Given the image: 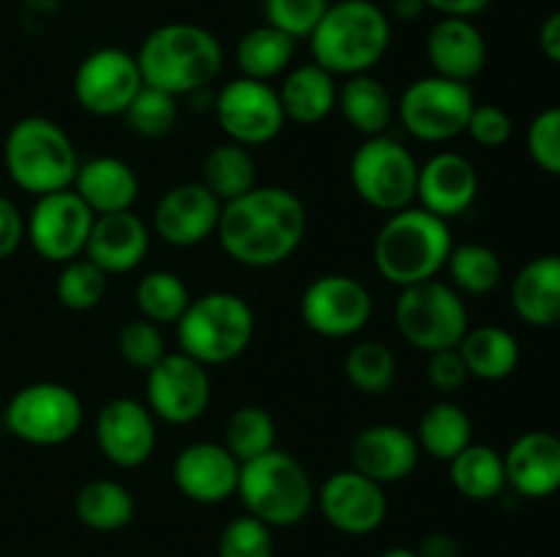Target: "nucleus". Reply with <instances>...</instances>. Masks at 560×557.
<instances>
[{"label":"nucleus","mask_w":560,"mask_h":557,"mask_svg":"<svg viewBox=\"0 0 560 557\" xmlns=\"http://www.w3.org/2000/svg\"><path fill=\"white\" fill-rule=\"evenodd\" d=\"M304 200L284 186H255L222 205L217 238L224 254L244 268H273L299 251L306 238Z\"/></svg>","instance_id":"nucleus-1"},{"label":"nucleus","mask_w":560,"mask_h":557,"mask_svg":"<svg viewBox=\"0 0 560 557\" xmlns=\"http://www.w3.org/2000/svg\"><path fill=\"white\" fill-rule=\"evenodd\" d=\"M135 58L145 85L178 98L195 96L217 82L224 66V49L208 27L167 22L148 33Z\"/></svg>","instance_id":"nucleus-2"},{"label":"nucleus","mask_w":560,"mask_h":557,"mask_svg":"<svg viewBox=\"0 0 560 557\" xmlns=\"http://www.w3.org/2000/svg\"><path fill=\"white\" fill-rule=\"evenodd\" d=\"M392 47V20L375 0H337L310 36L312 63L334 76L370 74Z\"/></svg>","instance_id":"nucleus-3"},{"label":"nucleus","mask_w":560,"mask_h":557,"mask_svg":"<svg viewBox=\"0 0 560 557\" xmlns=\"http://www.w3.org/2000/svg\"><path fill=\"white\" fill-rule=\"evenodd\" d=\"M452 249L454 238L446 218L410 205L388 213L375 235L372 260L388 284L402 289L435 278L446 268Z\"/></svg>","instance_id":"nucleus-4"},{"label":"nucleus","mask_w":560,"mask_h":557,"mask_svg":"<svg viewBox=\"0 0 560 557\" xmlns=\"http://www.w3.org/2000/svg\"><path fill=\"white\" fill-rule=\"evenodd\" d=\"M3 164L16 189L44 197L71 189L80 156L63 126L42 115H27L5 134Z\"/></svg>","instance_id":"nucleus-5"},{"label":"nucleus","mask_w":560,"mask_h":557,"mask_svg":"<svg viewBox=\"0 0 560 557\" xmlns=\"http://www.w3.org/2000/svg\"><path fill=\"white\" fill-rule=\"evenodd\" d=\"M255 331L257 322L249 300L228 289L191 298L175 322L178 349L202 366H222L244 355Z\"/></svg>","instance_id":"nucleus-6"},{"label":"nucleus","mask_w":560,"mask_h":557,"mask_svg":"<svg viewBox=\"0 0 560 557\" xmlns=\"http://www.w3.org/2000/svg\"><path fill=\"white\" fill-rule=\"evenodd\" d=\"M235 495L244 502L246 513L266 522L271 530L304 522L317 497L304 464L279 448L241 464Z\"/></svg>","instance_id":"nucleus-7"},{"label":"nucleus","mask_w":560,"mask_h":557,"mask_svg":"<svg viewBox=\"0 0 560 557\" xmlns=\"http://www.w3.org/2000/svg\"><path fill=\"white\" fill-rule=\"evenodd\" d=\"M394 320L399 336L427 355L459 347L470 328L463 295L441 278L402 287L394 306Z\"/></svg>","instance_id":"nucleus-8"},{"label":"nucleus","mask_w":560,"mask_h":557,"mask_svg":"<svg viewBox=\"0 0 560 557\" xmlns=\"http://www.w3.org/2000/svg\"><path fill=\"white\" fill-rule=\"evenodd\" d=\"M419 162L394 137H366L350 158V186L361 202L383 213H397L416 202Z\"/></svg>","instance_id":"nucleus-9"},{"label":"nucleus","mask_w":560,"mask_h":557,"mask_svg":"<svg viewBox=\"0 0 560 557\" xmlns=\"http://www.w3.org/2000/svg\"><path fill=\"white\" fill-rule=\"evenodd\" d=\"M85 420V407L77 391L63 382H31L9 399L3 426L27 446L52 448L69 442Z\"/></svg>","instance_id":"nucleus-10"},{"label":"nucleus","mask_w":560,"mask_h":557,"mask_svg":"<svg viewBox=\"0 0 560 557\" xmlns=\"http://www.w3.org/2000/svg\"><path fill=\"white\" fill-rule=\"evenodd\" d=\"M474 107L476 96L468 82L430 74L405 87L397 102V118L413 140L441 145L465 134Z\"/></svg>","instance_id":"nucleus-11"},{"label":"nucleus","mask_w":560,"mask_h":557,"mask_svg":"<svg viewBox=\"0 0 560 557\" xmlns=\"http://www.w3.org/2000/svg\"><path fill=\"white\" fill-rule=\"evenodd\" d=\"M96 213L74 189L36 197L25 218V240L42 260L63 265L85 254Z\"/></svg>","instance_id":"nucleus-12"},{"label":"nucleus","mask_w":560,"mask_h":557,"mask_svg":"<svg viewBox=\"0 0 560 557\" xmlns=\"http://www.w3.org/2000/svg\"><path fill=\"white\" fill-rule=\"evenodd\" d=\"M145 404L153 418L173 426L195 424L211 404L208 366L186 353H167L145 371Z\"/></svg>","instance_id":"nucleus-13"},{"label":"nucleus","mask_w":560,"mask_h":557,"mask_svg":"<svg viewBox=\"0 0 560 557\" xmlns=\"http://www.w3.org/2000/svg\"><path fill=\"white\" fill-rule=\"evenodd\" d=\"M213 112L228 140L244 147L268 145L282 134L288 123L277 87L271 82L249 80V76L230 80L217 93Z\"/></svg>","instance_id":"nucleus-14"},{"label":"nucleus","mask_w":560,"mask_h":557,"mask_svg":"<svg viewBox=\"0 0 560 557\" xmlns=\"http://www.w3.org/2000/svg\"><path fill=\"white\" fill-rule=\"evenodd\" d=\"M301 320L323 339H348L366 328L375 300L364 282L348 273H326L306 284L301 295Z\"/></svg>","instance_id":"nucleus-15"},{"label":"nucleus","mask_w":560,"mask_h":557,"mask_svg":"<svg viewBox=\"0 0 560 557\" xmlns=\"http://www.w3.org/2000/svg\"><path fill=\"white\" fill-rule=\"evenodd\" d=\"M142 85L145 82H142L137 58L120 47L93 49L77 66L74 82H71L77 104L96 118L124 115Z\"/></svg>","instance_id":"nucleus-16"},{"label":"nucleus","mask_w":560,"mask_h":557,"mask_svg":"<svg viewBox=\"0 0 560 557\" xmlns=\"http://www.w3.org/2000/svg\"><path fill=\"white\" fill-rule=\"evenodd\" d=\"M317 506L334 530L345 535H370L386 522L388 497L383 484L359 470H337L323 481Z\"/></svg>","instance_id":"nucleus-17"},{"label":"nucleus","mask_w":560,"mask_h":557,"mask_svg":"<svg viewBox=\"0 0 560 557\" xmlns=\"http://www.w3.org/2000/svg\"><path fill=\"white\" fill-rule=\"evenodd\" d=\"M93 435H96V446L107 462L120 470H135L153 457L156 418L145 402L129 396L109 399L98 410Z\"/></svg>","instance_id":"nucleus-18"},{"label":"nucleus","mask_w":560,"mask_h":557,"mask_svg":"<svg viewBox=\"0 0 560 557\" xmlns=\"http://www.w3.org/2000/svg\"><path fill=\"white\" fill-rule=\"evenodd\" d=\"M222 200L202 180H189L164 191L153 211V233L170 246L189 249L217 235Z\"/></svg>","instance_id":"nucleus-19"},{"label":"nucleus","mask_w":560,"mask_h":557,"mask_svg":"<svg viewBox=\"0 0 560 557\" xmlns=\"http://www.w3.org/2000/svg\"><path fill=\"white\" fill-rule=\"evenodd\" d=\"M241 462L222 442L200 440L180 448L173 462V481L180 495L200 506H217L238 491Z\"/></svg>","instance_id":"nucleus-20"},{"label":"nucleus","mask_w":560,"mask_h":557,"mask_svg":"<svg viewBox=\"0 0 560 557\" xmlns=\"http://www.w3.org/2000/svg\"><path fill=\"white\" fill-rule=\"evenodd\" d=\"M479 197V173L463 153L441 151L419 164L416 200L419 208L435 213L438 218H457L474 208Z\"/></svg>","instance_id":"nucleus-21"},{"label":"nucleus","mask_w":560,"mask_h":557,"mask_svg":"<svg viewBox=\"0 0 560 557\" xmlns=\"http://www.w3.org/2000/svg\"><path fill=\"white\" fill-rule=\"evenodd\" d=\"M421 448L416 435L397 424H372L355 435L350 446L353 470L364 473L377 484H399L419 467Z\"/></svg>","instance_id":"nucleus-22"},{"label":"nucleus","mask_w":560,"mask_h":557,"mask_svg":"<svg viewBox=\"0 0 560 557\" xmlns=\"http://www.w3.org/2000/svg\"><path fill=\"white\" fill-rule=\"evenodd\" d=\"M506 486L528 500L560 491V437L552 431H525L503 453Z\"/></svg>","instance_id":"nucleus-23"},{"label":"nucleus","mask_w":560,"mask_h":557,"mask_svg":"<svg viewBox=\"0 0 560 557\" xmlns=\"http://www.w3.org/2000/svg\"><path fill=\"white\" fill-rule=\"evenodd\" d=\"M427 60L432 74L454 82H474L487 66L485 33L465 16H441L427 33Z\"/></svg>","instance_id":"nucleus-24"},{"label":"nucleus","mask_w":560,"mask_h":557,"mask_svg":"<svg viewBox=\"0 0 560 557\" xmlns=\"http://www.w3.org/2000/svg\"><path fill=\"white\" fill-rule=\"evenodd\" d=\"M151 249V229L135 211L104 213L96 216L88 238L85 257L96 262L107 276L129 273L148 257Z\"/></svg>","instance_id":"nucleus-25"},{"label":"nucleus","mask_w":560,"mask_h":557,"mask_svg":"<svg viewBox=\"0 0 560 557\" xmlns=\"http://www.w3.org/2000/svg\"><path fill=\"white\" fill-rule=\"evenodd\" d=\"M71 189L96 216L131 211L140 194V178L129 162L118 156H93L80 162Z\"/></svg>","instance_id":"nucleus-26"},{"label":"nucleus","mask_w":560,"mask_h":557,"mask_svg":"<svg viewBox=\"0 0 560 557\" xmlns=\"http://www.w3.org/2000/svg\"><path fill=\"white\" fill-rule=\"evenodd\" d=\"M514 315L530 328L560 325V254L534 257L512 282Z\"/></svg>","instance_id":"nucleus-27"},{"label":"nucleus","mask_w":560,"mask_h":557,"mask_svg":"<svg viewBox=\"0 0 560 557\" xmlns=\"http://www.w3.org/2000/svg\"><path fill=\"white\" fill-rule=\"evenodd\" d=\"M284 118L301 126L323 123L337 109V76L317 63H301L284 74L279 85Z\"/></svg>","instance_id":"nucleus-28"},{"label":"nucleus","mask_w":560,"mask_h":557,"mask_svg":"<svg viewBox=\"0 0 560 557\" xmlns=\"http://www.w3.org/2000/svg\"><path fill=\"white\" fill-rule=\"evenodd\" d=\"M337 109L348 120L350 129L364 134L366 140V137L386 134L397 115V102L377 76L355 74L345 76V85H339Z\"/></svg>","instance_id":"nucleus-29"},{"label":"nucleus","mask_w":560,"mask_h":557,"mask_svg":"<svg viewBox=\"0 0 560 557\" xmlns=\"http://www.w3.org/2000/svg\"><path fill=\"white\" fill-rule=\"evenodd\" d=\"M457 349L468 366V375L485 382H501L512 377L523 355L517 336L501 325L468 328Z\"/></svg>","instance_id":"nucleus-30"},{"label":"nucleus","mask_w":560,"mask_h":557,"mask_svg":"<svg viewBox=\"0 0 560 557\" xmlns=\"http://www.w3.org/2000/svg\"><path fill=\"white\" fill-rule=\"evenodd\" d=\"M416 442H419L421 453L448 464L459 451H465L474 442L470 415L457 402L441 399V402L430 404L421 413L419 429H416Z\"/></svg>","instance_id":"nucleus-31"},{"label":"nucleus","mask_w":560,"mask_h":557,"mask_svg":"<svg viewBox=\"0 0 560 557\" xmlns=\"http://www.w3.org/2000/svg\"><path fill=\"white\" fill-rule=\"evenodd\" d=\"M448 478L452 486L474 502L495 500L506 491V467H503V453L495 448L470 442L465 451L448 462Z\"/></svg>","instance_id":"nucleus-32"},{"label":"nucleus","mask_w":560,"mask_h":557,"mask_svg":"<svg viewBox=\"0 0 560 557\" xmlns=\"http://www.w3.org/2000/svg\"><path fill=\"white\" fill-rule=\"evenodd\" d=\"M295 58V38L288 33L277 31L266 22L260 27H252L241 36L238 47H235V60H238L241 76L249 80L271 82L279 74L290 69Z\"/></svg>","instance_id":"nucleus-33"},{"label":"nucleus","mask_w":560,"mask_h":557,"mask_svg":"<svg viewBox=\"0 0 560 557\" xmlns=\"http://www.w3.org/2000/svg\"><path fill=\"white\" fill-rule=\"evenodd\" d=\"M77 519L96 533H118L135 519V497L124 484L109 478L88 481L74 500Z\"/></svg>","instance_id":"nucleus-34"},{"label":"nucleus","mask_w":560,"mask_h":557,"mask_svg":"<svg viewBox=\"0 0 560 557\" xmlns=\"http://www.w3.org/2000/svg\"><path fill=\"white\" fill-rule=\"evenodd\" d=\"M202 183L224 202L238 200L257 186V164L249 147L238 142H222L208 151L202 162Z\"/></svg>","instance_id":"nucleus-35"},{"label":"nucleus","mask_w":560,"mask_h":557,"mask_svg":"<svg viewBox=\"0 0 560 557\" xmlns=\"http://www.w3.org/2000/svg\"><path fill=\"white\" fill-rule=\"evenodd\" d=\"M345 377L359 393L381 396L392 391L397 380V358L377 339H361L345 355Z\"/></svg>","instance_id":"nucleus-36"},{"label":"nucleus","mask_w":560,"mask_h":557,"mask_svg":"<svg viewBox=\"0 0 560 557\" xmlns=\"http://www.w3.org/2000/svg\"><path fill=\"white\" fill-rule=\"evenodd\" d=\"M135 300L140 317L156 322V325H175L189 306L191 295L178 273L151 271L137 282Z\"/></svg>","instance_id":"nucleus-37"},{"label":"nucleus","mask_w":560,"mask_h":557,"mask_svg":"<svg viewBox=\"0 0 560 557\" xmlns=\"http://www.w3.org/2000/svg\"><path fill=\"white\" fill-rule=\"evenodd\" d=\"M224 448L238 459L241 464L262 457L277 448V420L268 410L257 404H244L235 410L224 424Z\"/></svg>","instance_id":"nucleus-38"},{"label":"nucleus","mask_w":560,"mask_h":557,"mask_svg":"<svg viewBox=\"0 0 560 557\" xmlns=\"http://www.w3.org/2000/svg\"><path fill=\"white\" fill-rule=\"evenodd\" d=\"M452 287L457 293L487 295L501 284L503 262L495 249L485 244H459L454 246L446 260Z\"/></svg>","instance_id":"nucleus-39"},{"label":"nucleus","mask_w":560,"mask_h":557,"mask_svg":"<svg viewBox=\"0 0 560 557\" xmlns=\"http://www.w3.org/2000/svg\"><path fill=\"white\" fill-rule=\"evenodd\" d=\"M55 295L69 311H91L107 295V273L88 257L63 262L55 282Z\"/></svg>","instance_id":"nucleus-40"},{"label":"nucleus","mask_w":560,"mask_h":557,"mask_svg":"<svg viewBox=\"0 0 560 557\" xmlns=\"http://www.w3.org/2000/svg\"><path fill=\"white\" fill-rule=\"evenodd\" d=\"M124 118L135 134L145 137V140H159V137H167L178 123V98L159 87L142 85Z\"/></svg>","instance_id":"nucleus-41"},{"label":"nucleus","mask_w":560,"mask_h":557,"mask_svg":"<svg viewBox=\"0 0 560 557\" xmlns=\"http://www.w3.org/2000/svg\"><path fill=\"white\" fill-rule=\"evenodd\" d=\"M118 353L135 369H153L167 355L162 325L145 320V317H135V320L124 322L118 331Z\"/></svg>","instance_id":"nucleus-42"},{"label":"nucleus","mask_w":560,"mask_h":557,"mask_svg":"<svg viewBox=\"0 0 560 557\" xmlns=\"http://www.w3.org/2000/svg\"><path fill=\"white\" fill-rule=\"evenodd\" d=\"M219 557H273V530L252 513H241L224 524Z\"/></svg>","instance_id":"nucleus-43"},{"label":"nucleus","mask_w":560,"mask_h":557,"mask_svg":"<svg viewBox=\"0 0 560 557\" xmlns=\"http://www.w3.org/2000/svg\"><path fill=\"white\" fill-rule=\"evenodd\" d=\"M328 5L331 0H266L262 11H266L268 25L299 42V38L312 36Z\"/></svg>","instance_id":"nucleus-44"},{"label":"nucleus","mask_w":560,"mask_h":557,"mask_svg":"<svg viewBox=\"0 0 560 557\" xmlns=\"http://www.w3.org/2000/svg\"><path fill=\"white\" fill-rule=\"evenodd\" d=\"M528 156L534 158L541 173L560 178V107H547L530 120L528 137Z\"/></svg>","instance_id":"nucleus-45"},{"label":"nucleus","mask_w":560,"mask_h":557,"mask_svg":"<svg viewBox=\"0 0 560 557\" xmlns=\"http://www.w3.org/2000/svg\"><path fill=\"white\" fill-rule=\"evenodd\" d=\"M465 134L481 147H503L514 134V120L498 104H476Z\"/></svg>","instance_id":"nucleus-46"},{"label":"nucleus","mask_w":560,"mask_h":557,"mask_svg":"<svg viewBox=\"0 0 560 557\" xmlns=\"http://www.w3.org/2000/svg\"><path fill=\"white\" fill-rule=\"evenodd\" d=\"M468 380V366H465L457 347L430 353V360H427V382H430L438 393H446L448 396V393L463 391Z\"/></svg>","instance_id":"nucleus-47"},{"label":"nucleus","mask_w":560,"mask_h":557,"mask_svg":"<svg viewBox=\"0 0 560 557\" xmlns=\"http://www.w3.org/2000/svg\"><path fill=\"white\" fill-rule=\"evenodd\" d=\"M22 240H25V216L9 197L0 194V260L14 257Z\"/></svg>","instance_id":"nucleus-48"},{"label":"nucleus","mask_w":560,"mask_h":557,"mask_svg":"<svg viewBox=\"0 0 560 557\" xmlns=\"http://www.w3.org/2000/svg\"><path fill=\"white\" fill-rule=\"evenodd\" d=\"M427 9L438 11L441 16H465V20H474L481 11H487L492 5V0H424Z\"/></svg>","instance_id":"nucleus-49"},{"label":"nucleus","mask_w":560,"mask_h":557,"mask_svg":"<svg viewBox=\"0 0 560 557\" xmlns=\"http://www.w3.org/2000/svg\"><path fill=\"white\" fill-rule=\"evenodd\" d=\"M539 47L547 60L560 66V9L552 11L539 27Z\"/></svg>","instance_id":"nucleus-50"},{"label":"nucleus","mask_w":560,"mask_h":557,"mask_svg":"<svg viewBox=\"0 0 560 557\" xmlns=\"http://www.w3.org/2000/svg\"><path fill=\"white\" fill-rule=\"evenodd\" d=\"M419 557H459V544L454 535L448 533H432L427 535L421 544Z\"/></svg>","instance_id":"nucleus-51"},{"label":"nucleus","mask_w":560,"mask_h":557,"mask_svg":"<svg viewBox=\"0 0 560 557\" xmlns=\"http://www.w3.org/2000/svg\"><path fill=\"white\" fill-rule=\"evenodd\" d=\"M427 11L424 0H392V16L399 22L419 20Z\"/></svg>","instance_id":"nucleus-52"},{"label":"nucleus","mask_w":560,"mask_h":557,"mask_svg":"<svg viewBox=\"0 0 560 557\" xmlns=\"http://www.w3.org/2000/svg\"><path fill=\"white\" fill-rule=\"evenodd\" d=\"M377 557H419V552L405 549V546H392V549L381 552V555H377Z\"/></svg>","instance_id":"nucleus-53"},{"label":"nucleus","mask_w":560,"mask_h":557,"mask_svg":"<svg viewBox=\"0 0 560 557\" xmlns=\"http://www.w3.org/2000/svg\"><path fill=\"white\" fill-rule=\"evenodd\" d=\"M3 435H5V426H3V415H0V442H3Z\"/></svg>","instance_id":"nucleus-54"}]
</instances>
